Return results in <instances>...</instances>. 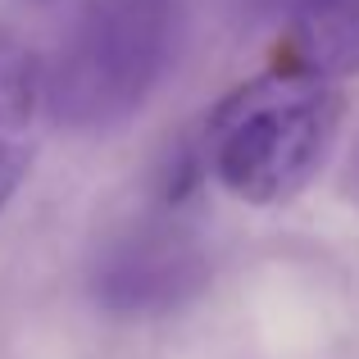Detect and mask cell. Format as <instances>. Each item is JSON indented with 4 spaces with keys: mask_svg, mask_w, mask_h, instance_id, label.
Listing matches in <instances>:
<instances>
[{
    "mask_svg": "<svg viewBox=\"0 0 359 359\" xmlns=\"http://www.w3.org/2000/svg\"><path fill=\"white\" fill-rule=\"evenodd\" d=\"M177 32V0H91L41 64L46 114L73 132L128 123L168 73Z\"/></svg>",
    "mask_w": 359,
    "mask_h": 359,
    "instance_id": "cell-1",
    "label": "cell"
},
{
    "mask_svg": "<svg viewBox=\"0 0 359 359\" xmlns=\"http://www.w3.org/2000/svg\"><path fill=\"white\" fill-rule=\"evenodd\" d=\"M341 123L332 82L305 73H264L214 105L201 155L232 196L250 205L291 201L318 173Z\"/></svg>",
    "mask_w": 359,
    "mask_h": 359,
    "instance_id": "cell-2",
    "label": "cell"
},
{
    "mask_svg": "<svg viewBox=\"0 0 359 359\" xmlns=\"http://www.w3.org/2000/svg\"><path fill=\"white\" fill-rule=\"evenodd\" d=\"M210 269L191 232L177 223H132L91 264V296L118 318H155L187 305Z\"/></svg>",
    "mask_w": 359,
    "mask_h": 359,
    "instance_id": "cell-3",
    "label": "cell"
},
{
    "mask_svg": "<svg viewBox=\"0 0 359 359\" xmlns=\"http://www.w3.org/2000/svg\"><path fill=\"white\" fill-rule=\"evenodd\" d=\"M245 18L282 27V69L318 82L359 73V0H232Z\"/></svg>",
    "mask_w": 359,
    "mask_h": 359,
    "instance_id": "cell-4",
    "label": "cell"
},
{
    "mask_svg": "<svg viewBox=\"0 0 359 359\" xmlns=\"http://www.w3.org/2000/svg\"><path fill=\"white\" fill-rule=\"evenodd\" d=\"M41 64L18 36L0 32V214L18 196L41 137Z\"/></svg>",
    "mask_w": 359,
    "mask_h": 359,
    "instance_id": "cell-5",
    "label": "cell"
},
{
    "mask_svg": "<svg viewBox=\"0 0 359 359\" xmlns=\"http://www.w3.org/2000/svg\"><path fill=\"white\" fill-rule=\"evenodd\" d=\"M351 182H355V191H359V150H355V164H351Z\"/></svg>",
    "mask_w": 359,
    "mask_h": 359,
    "instance_id": "cell-6",
    "label": "cell"
}]
</instances>
